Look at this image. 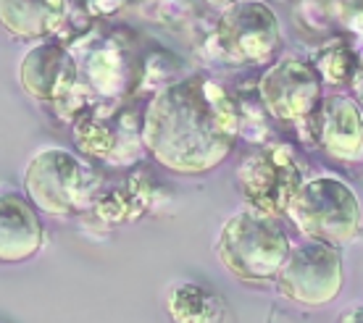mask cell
<instances>
[{"mask_svg":"<svg viewBox=\"0 0 363 323\" xmlns=\"http://www.w3.org/2000/svg\"><path fill=\"white\" fill-rule=\"evenodd\" d=\"M240 135V110L221 84L190 74L158 92L145 110L143 144L164 169L198 176L227 161Z\"/></svg>","mask_w":363,"mask_h":323,"instance_id":"1","label":"cell"},{"mask_svg":"<svg viewBox=\"0 0 363 323\" xmlns=\"http://www.w3.org/2000/svg\"><path fill=\"white\" fill-rule=\"evenodd\" d=\"M290 250V239L277 218L258 210H242L227 218L216 239L218 261L240 281L277 278Z\"/></svg>","mask_w":363,"mask_h":323,"instance_id":"2","label":"cell"},{"mask_svg":"<svg viewBox=\"0 0 363 323\" xmlns=\"http://www.w3.org/2000/svg\"><path fill=\"white\" fill-rule=\"evenodd\" d=\"M287 213L303 237L335 247L350 242L363 224L361 203L355 192L337 176H316L303 181Z\"/></svg>","mask_w":363,"mask_h":323,"instance_id":"3","label":"cell"},{"mask_svg":"<svg viewBox=\"0 0 363 323\" xmlns=\"http://www.w3.org/2000/svg\"><path fill=\"white\" fill-rule=\"evenodd\" d=\"M218 55L237 66L266 63L279 47V18L264 0H237L216 24Z\"/></svg>","mask_w":363,"mask_h":323,"instance_id":"4","label":"cell"},{"mask_svg":"<svg viewBox=\"0 0 363 323\" xmlns=\"http://www.w3.org/2000/svg\"><path fill=\"white\" fill-rule=\"evenodd\" d=\"M237 181L253 210L277 218L303 187V163L287 144H266L240 166Z\"/></svg>","mask_w":363,"mask_h":323,"instance_id":"5","label":"cell"},{"mask_svg":"<svg viewBox=\"0 0 363 323\" xmlns=\"http://www.w3.org/2000/svg\"><path fill=\"white\" fill-rule=\"evenodd\" d=\"M345 284L342 255L335 244L308 239L290 250L277 276V287L287 300L300 305L318 307L332 302Z\"/></svg>","mask_w":363,"mask_h":323,"instance_id":"6","label":"cell"},{"mask_svg":"<svg viewBox=\"0 0 363 323\" xmlns=\"http://www.w3.org/2000/svg\"><path fill=\"white\" fill-rule=\"evenodd\" d=\"M258 95L274 118L303 124L321 106V74L313 63L284 55L264 72Z\"/></svg>","mask_w":363,"mask_h":323,"instance_id":"7","label":"cell"},{"mask_svg":"<svg viewBox=\"0 0 363 323\" xmlns=\"http://www.w3.org/2000/svg\"><path fill=\"white\" fill-rule=\"evenodd\" d=\"M24 189L40 210L50 215H69L82 203V166L72 153L45 147L32 155V161L27 163Z\"/></svg>","mask_w":363,"mask_h":323,"instance_id":"8","label":"cell"},{"mask_svg":"<svg viewBox=\"0 0 363 323\" xmlns=\"http://www.w3.org/2000/svg\"><path fill=\"white\" fill-rule=\"evenodd\" d=\"M303 124H313V140L329 158L335 161L363 158V108L355 100L329 95Z\"/></svg>","mask_w":363,"mask_h":323,"instance_id":"9","label":"cell"},{"mask_svg":"<svg viewBox=\"0 0 363 323\" xmlns=\"http://www.w3.org/2000/svg\"><path fill=\"white\" fill-rule=\"evenodd\" d=\"M74 76H77V69H74L72 55L55 42L35 45L18 66V79L24 92L43 103L61 98L74 84Z\"/></svg>","mask_w":363,"mask_h":323,"instance_id":"10","label":"cell"},{"mask_svg":"<svg viewBox=\"0 0 363 323\" xmlns=\"http://www.w3.org/2000/svg\"><path fill=\"white\" fill-rule=\"evenodd\" d=\"M43 247V224L29 200L0 192V263L29 261Z\"/></svg>","mask_w":363,"mask_h":323,"instance_id":"11","label":"cell"},{"mask_svg":"<svg viewBox=\"0 0 363 323\" xmlns=\"http://www.w3.org/2000/svg\"><path fill=\"white\" fill-rule=\"evenodd\" d=\"M66 0H0V27L21 40H37L61 27Z\"/></svg>","mask_w":363,"mask_h":323,"instance_id":"12","label":"cell"},{"mask_svg":"<svg viewBox=\"0 0 363 323\" xmlns=\"http://www.w3.org/2000/svg\"><path fill=\"white\" fill-rule=\"evenodd\" d=\"M355 66H358V53L353 47L340 45V42L318 50L316 55V69L321 74V79L332 81V84H347L350 87Z\"/></svg>","mask_w":363,"mask_h":323,"instance_id":"13","label":"cell"},{"mask_svg":"<svg viewBox=\"0 0 363 323\" xmlns=\"http://www.w3.org/2000/svg\"><path fill=\"white\" fill-rule=\"evenodd\" d=\"M350 90H353V100L363 108V50L358 53V66H355V74L350 79Z\"/></svg>","mask_w":363,"mask_h":323,"instance_id":"14","label":"cell"},{"mask_svg":"<svg viewBox=\"0 0 363 323\" xmlns=\"http://www.w3.org/2000/svg\"><path fill=\"white\" fill-rule=\"evenodd\" d=\"M340 323H363V305H355L350 307L342 318H340Z\"/></svg>","mask_w":363,"mask_h":323,"instance_id":"15","label":"cell"},{"mask_svg":"<svg viewBox=\"0 0 363 323\" xmlns=\"http://www.w3.org/2000/svg\"><path fill=\"white\" fill-rule=\"evenodd\" d=\"M208 6H213V8H229L232 3H237V0H206Z\"/></svg>","mask_w":363,"mask_h":323,"instance_id":"16","label":"cell"}]
</instances>
